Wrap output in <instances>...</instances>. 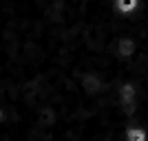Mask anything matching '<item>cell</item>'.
I'll return each mask as SVG.
<instances>
[{
	"label": "cell",
	"instance_id": "obj_1",
	"mask_svg": "<svg viewBox=\"0 0 148 141\" xmlns=\"http://www.w3.org/2000/svg\"><path fill=\"white\" fill-rule=\"evenodd\" d=\"M124 141H148V128L142 123H128L124 128Z\"/></svg>",
	"mask_w": 148,
	"mask_h": 141
},
{
	"label": "cell",
	"instance_id": "obj_2",
	"mask_svg": "<svg viewBox=\"0 0 148 141\" xmlns=\"http://www.w3.org/2000/svg\"><path fill=\"white\" fill-rule=\"evenodd\" d=\"M115 7H117L122 13H130V11H135L137 0H117V2H115Z\"/></svg>",
	"mask_w": 148,
	"mask_h": 141
}]
</instances>
